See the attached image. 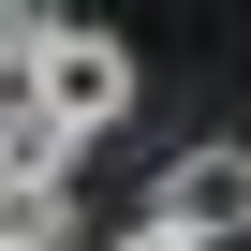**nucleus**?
<instances>
[{"instance_id": "1", "label": "nucleus", "mask_w": 251, "mask_h": 251, "mask_svg": "<svg viewBox=\"0 0 251 251\" xmlns=\"http://www.w3.org/2000/svg\"><path fill=\"white\" fill-rule=\"evenodd\" d=\"M15 89H30L45 118H74V133H118V118H133V45H118V30H59V15H30Z\"/></svg>"}, {"instance_id": "2", "label": "nucleus", "mask_w": 251, "mask_h": 251, "mask_svg": "<svg viewBox=\"0 0 251 251\" xmlns=\"http://www.w3.org/2000/svg\"><path fill=\"white\" fill-rule=\"evenodd\" d=\"M148 222H177V236H251V148L236 133H207V148H177L163 177H148Z\"/></svg>"}, {"instance_id": "3", "label": "nucleus", "mask_w": 251, "mask_h": 251, "mask_svg": "<svg viewBox=\"0 0 251 251\" xmlns=\"http://www.w3.org/2000/svg\"><path fill=\"white\" fill-rule=\"evenodd\" d=\"M74 148H89L74 118H45L15 74H0V177H74Z\"/></svg>"}, {"instance_id": "4", "label": "nucleus", "mask_w": 251, "mask_h": 251, "mask_svg": "<svg viewBox=\"0 0 251 251\" xmlns=\"http://www.w3.org/2000/svg\"><path fill=\"white\" fill-rule=\"evenodd\" d=\"M103 251H207V236H177V222H133V236H103Z\"/></svg>"}, {"instance_id": "5", "label": "nucleus", "mask_w": 251, "mask_h": 251, "mask_svg": "<svg viewBox=\"0 0 251 251\" xmlns=\"http://www.w3.org/2000/svg\"><path fill=\"white\" fill-rule=\"evenodd\" d=\"M30 15H45V0H0V74H15V45H30Z\"/></svg>"}]
</instances>
